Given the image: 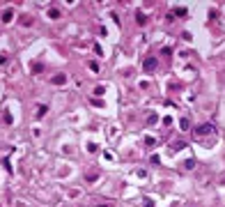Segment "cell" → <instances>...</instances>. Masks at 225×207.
Listing matches in <instances>:
<instances>
[{
	"instance_id": "3",
	"label": "cell",
	"mask_w": 225,
	"mask_h": 207,
	"mask_svg": "<svg viewBox=\"0 0 225 207\" xmlns=\"http://www.w3.org/2000/svg\"><path fill=\"white\" fill-rule=\"evenodd\" d=\"M64 81H67V76H64V74H60V76H55V78H53V83H55V85H62Z\"/></svg>"
},
{
	"instance_id": "4",
	"label": "cell",
	"mask_w": 225,
	"mask_h": 207,
	"mask_svg": "<svg viewBox=\"0 0 225 207\" xmlns=\"http://www.w3.org/2000/svg\"><path fill=\"white\" fill-rule=\"evenodd\" d=\"M101 207H108V205H101Z\"/></svg>"
},
{
	"instance_id": "2",
	"label": "cell",
	"mask_w": 225,
	"mask_h": 207,
	"mask_svg": "<svg viewBox=\"0 0 225 207\" xmlns=\"http://www.w3.org/2000/svg\"><path fill=\"white\" fill-rule=\"evenodd\" d=\"M154 67H156V60H154V58H147V60H145V69H147V72H152Z\"/></svg>"
},
{
	"instance_id": "1",
	"label": "cell",
	"mask_w": 225,
	"mask_h": 207,
	"mask_svg": "<svg viewBox=\"0 0 225 207\" xmlns=\"http://www.w3.org/2000/svg\"><path fill=\"white\" fill-rule=\"evenodd\" d=\"M216 129L214 124H200V127H195V138H202V136H214Z\"/></svg>"
}]
</instances>
